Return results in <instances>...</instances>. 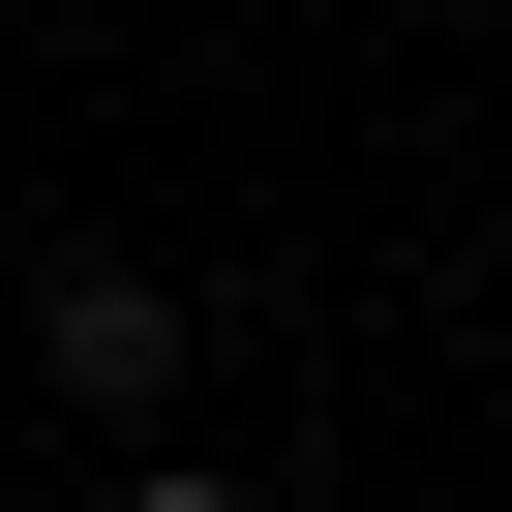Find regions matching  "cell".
<instances>
[{
    "label": "cell",
    "mask_w": 512,
    "mask_h": 512,
    "mask_svg": "<svg viewBox=\"0 0 512 512\" xmlns=\"http://www.w3.org/2000/svg\"><path fill=\"white\" fill-rule=\"evenodd\" d=\"M31 362H61V422H151V392H181V302H151V272H61Z\"/></svg>",
    "instance_id": "1"
},
{
    "label": "cell",
    "mask_w": 512,
    "mask_h": 512,
    "mask_svg": "<svg viewBox=\"0 0 512 512\" xmlns=\"http://www.w3.org/2000/svg\"><path fill=\"white\" fill-rule=\"evenodd\" d=\"M121 512H241V482H211V452H151V482H121Z\"/></svg>",
    "instance_id": "2"
}]
</instances>
